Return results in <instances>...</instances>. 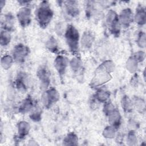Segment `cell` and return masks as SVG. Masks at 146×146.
Returning <instances> with one entry per match:
<instances>
[{
    "label": "cell",
    "mask_w": 146,
    "mask_h": 146,
    "mask_svg": "<svg viewBox=\"0 0 146 146\" xmlns=\"http://www.w3.org/2000/svg\"><path fill=\"white\" fill-rule=\"evenodd\" d=\"M36 20L41 28H46L51 22L54 17V11L50 3L47 1H42L36 9Z\"/></svg>",
    "instance_id": "cell-1"
},
{
    "label": "cell",
    "mask_w": 146,
    "mask_h": 146,
    "mask_svg": "<svg viewBox=\"0 0 146 146\" xmlns=\"http://www.w3.org/2000/svg\"><path fill=\"white\" fill-rule=\"evenodd\" d=\"M64 36L70 51L74 55H78L80 39L78 29L71 24L68 25L66 27Z\"/></svg>",
    "instance_id": "cell-2"
},
{
    "label": "cell",
    "mask_w": 146,
    "mask_h": 146,
    "mask_svg": "<svg viewBox=\"0 0 146 146\" xmlns=\"http://www.w3.org/2000/svg\"><path fill=\"white\" fill-rule=\"evenodd\" d=\"M106 23L110 33L115 37L120 35L121 26L120 23L118 14L113 10H110L106 15Z\"/></svg>",
    "instance_id": "cell-3"
},
{
    "label": "cell",
    "mask_w": 146,
    "mask_h": 146,
    "mask_svg": "<svg viewBox=\"0 0 146 146\" xmlns=\"http://www.w3.org/2000/svg\"><path fill=\"white\" fill-rule=\"evenodd\" d=\"M60 94L55 88H49L43 92L41 96V102L43 106L46 108H50L53 104L59 101Z\"/></svg>",
    "instance_id": "cell-4"
},
{
    "label": "cell",
    "mask_w": 146,
    "mask_h": 146,
    "mask_svg": "<svg viewBox=\"0 0 146 146\" xmlns=\"http://www.w3.org/2000/svg\"><path fill=\"white\" fill-rule=\"evenodd\" d=\"M111 79L112 75L111 73L96 69L94 76L90 82V86L91 88H97L103 86L104 84L110 81Z\"/></svg>",
    "instance_id": "cell-5"
},
{
    "label": "cell",
    "mask_w": 146,
    "mask_h": 146,
    "mask_svg": "<svg viewBox=\"0 0 146 146\" xmlns=\"http://www.w3.org/2000/svg\"><path fill=\"white\" fill-rule=\"evenodd\" d=\"M29 53L30 49L27 46L22 43H19L13 47L11 55L15 62L17 63H23L26 60Z\"/></svg>",
    "instance_id": "cell-6"
},
{
    "label": "cell",
    "mask_w": 146,
    "mask_h": 146,
    "mask_svg": "<svg viewBox=\"0 0 146 146\" xmlns=\"http://www.w3.org/2000/svg\"><path fill=\"white\" fill-rule=\"evenodd\" d=\"M36 76L40 82V88L43 91L49 88L50 84V74L47 67L42 65L38 67L36 71Z\"/></svg>",
    "instance_id": "cell-7"
},
{
    "label": "cell",
    "mask_w": 146,
    "mask_h": 146,
    "mask_svg": "<svg viewBox=\"0 0 146 146\" xmlns=\"http://www.w3.org/2000/svg\"><path fill=\"white\" fill-rule=\"evenodd\" d=\"M17 19L22 27H28L31 22V9L29 6H22L17 13Z\"/></svg>",
    "instance_id": "cell-8"
},
{
    "label": "cell",
    "mask_w": 146,
    "mask_h": 146,
    "mask_svg": "<svg viewBox=\"0 0 146 146\" xmlns=\"http://www.w3.org/2000/svg\"><path fill=\"white\" fill-rule=\"evenodd\" d=\"M118 17L121 28H128L133 22V13L129 7L123 9L118 14Z\"/></svg>",
    "instance_id": "cell-9"
},
{
    "label": "cell",
    "mask_w": 146,
    "mask_h": 146,
    "mask_svg": "<svg viewBox=\"0 0 146 146\" xmlns=\"http://www.w3.org/2000/svg\"><path fill=\"white\" fill-rule=\"evenodd\" d=\"M69 60L63 55H58L54 62V67L60 78L65 74L67 67L69 66Z\"/></svg>",
    "instance_id": "cell-10"
},
{
    "label": "cell",
    "mask_w": 146,
    "mask_h": 146,
    "mask_svg": "<svg viewBox=\"0 0 146 146\" xmlns=\"http://www.w3.org/2000/svg\"><path fill=\"white\" fill-rule=\"evenodd\" d=\"M29 84L30 80L27 74L24 72H19L15 80L17 89L21 92H25L28 90Z\"/></svg>",
    "instance_id": "cell-11"
},
{
    "label": "cell",
    "mask_w": 146,
    "mask_h": 146,
    "mask_svg": "<svg viewBox=\"0 0 146 146\" xmlns=\"http://www.w3.org/2000/svg\"><path fill=\"white\" fill-rule=\"evenodd\" d=\"M15 23V18L13 13L9 12L3 15L1 19L2 29L11 32L14 30Z\"/></svg>",
    "instance_id": "cell-12"
},
{
    "label": "cell",
    "mask_w": 146,
    "mask_h": 146,
    "mask_svg": "<svg viewBox=\"0 0 146 146\" xmlns=\"http://www.w3.org/2000/svg\"><path fill=\"white\" fill-rule=\"evenodd\" d=\"M64 8L68 15L75 18L80 13L78 2L76 1H64L62 2Z\"/></svg>",
    "instance_id": "cell-13"
},
{
    "label": "cell",
    "mask_w": 146,
    "mask_h": 146,
    "mask_svg": "<svg viewBox=\"0 0 146 146\" xmlns=\"http://www.w3.org/2000/svg\"><path fill=\"white\" fill-rule=\"evenodd\" d=\"M36 104L33 98L29 95L21 103L18 107V112L22 114L29 113Z\"/></svg>",
    "instance_id": "cell-14"
},
{
    "label": "cell",
    "mask_w": 146,
    "mask_h": 146,
    "mask_svg": "<svg viewBox=\"0 0 146 146\" xmlns=\"http://www.w3.org/2000/svg\"><path fill=\"white\" fill-rule=\"evenodd\" d=\"M133 22L140 26H144L146 23V11L141 5H139L136 9L133 14Z\"/></svg>",
    "instance_id": "cell-15"
},
{
    "label": "cell",
    "mask_w": 146,
    "mask_h": 146,
    "mask_svg": "<svg viewBox=\"0 0 146 146\" xmlns=\"http://www.w3.org/2000/svg\"><path fill=\"white\" fill-rule=\"evenodd\" d=\"M30 129V125L27 121L23 120L18 122L17 125V139L19 140H22L25 138L29 135Z\"/></svg>",
    "instance_id": "cell-16"
},
{
    "label": "cell",
    "mask_w": 146,
    "mask_h": 146,
    "mask_svg": "<svg viewBox=\"0 0 146 146\" xmlns=\"http://www.w3.org/2000/svg\"><path fill=\"white\" fill-rule=\"evenodd\" d=\"M107 117L110 125L118 130L121 123V115L119 110L115 108Z\"/></svg>",
    "instance_id": "cell-17"
},
{
    "label": "cell",
    "mask_w": 146,
    "mask_h": 146,
    "mask_svg": "<svg viewBox=\"0 0 146 146\" xmlns=\"http://www.w3.org/2000/svg\"><path fill=\"white\" fill-rule=\"evenodd\" d=\"M95 40V36L90 31H85L83 32L80 39V44L82 47L85 49L91 48Z\"/></svg>",
    "instance_id": "cell-18"
},
{
    "label": "cell",
    "mask_w": 146,
    "mask_h": 146,
    "mask_svg": "<svg viewBox=\"0 0 146 146\" xmlns=\"http://www.w3.org/2000/svg\"><path fill=\"white\" fill-rule=\"evenodd\" d=\"M110 95L111 94L110 91L102 86L97 88L96 91L95 92L93 96L99 103H104L109 100Z\"/></svg>",
    "instance_id": "cell-19"
},
{
    "label": "cell",
    "mask_w": 146,
    "mask_h": 146,
    "mask_svg": "<svg viewBox=\"0 0 146 146\" xmlns=\"http://www.w3.org/2000/svg\"><path fill=\"white\" fill-rule=\"evenodd\" d=\"M69 66L72 72L77 74L83 68L82 60L78 55H75L69 61Z\"/></svg>",
    "instance_id": "cell-20"
},
{
    "label": "cell",
    "mask_w": 146,
    "mask_h": 146,
    "mask_svg": "<svg viewBox=\"0 0 146 146\" xmlns=\"http://www.w3.org/2000/svg\"><path fill=\"white\" fill-rule=\"evenodd\" d=\"M134 108L140 113H144L145 111V102L142 98L135 96L132 99Z\"/></svg>",
    "instance_id": "cell-21"
},
{
    "label": "cell",
    "mask_w": 146,
    "mask_h": 146,
    "mask_svg": "<svg viewBox=\"0 0 146 146\" xmlns=\"http://www.w3.org/2000/svg\"><path fill=\"white\" fill-rule=\"evenodd\" d=\"M121 106L122 109L125 113H131L134 110L132 99L126 95L122 96L121 99Z\"/></svg>",
    "instance_id": "cell-22"
},
{
    "label": "cell",
    "mask_w": 146,
    "mask_h": 146,
    "mask_svg": "<svg viewBox=\"0 0 146 146\" xmlns=\"http://www.w3.org/2000/svg\"><path fill=\"white\" fill-rule=\"evenodd\" d=\"M46 48L52 53L57 54L59 52V46L56 39L53 36H51L47 40L45 43Z\"/></svg>",
    "instance_id": "cell-23"
},
{
    "label": "cell",
    "mask_w": 146,
    "mask_h": 146,
    "mask_svg": "<svg viewBox=\"0 0 146 146\" xmlns=\"http://www.w3.org/2000/svg\"><path fill=\"white\" fill-rule=\"evenodd\" d=\"M78 137L74 132H69L64 137L63 144L64 145H76L78 144Z\"/></svg>",
    "instance_id": "cell-24"
},
{
    "label": "cell",
    "mask_w": 146,
    "mask_h": 146,
    "mask_svg": "<svg viewBox=\"0 0 146 146\" xmlns=\"http://www.w3.org/2000/svg\"><path fill=\"white\" fill-rule=\"evenodd\" d=\"M42 110L38 106L35 105L32 110L29 112V117L34 122H39L42 119Z\"/></svg>",
    "instance_id": "cell-25"
},
{
    "label": "cell",
    "mask_w": 146,
    "mask_h": 146,
    "mask_svg": "<svg viewBox=\"0 0 146 146\" xmlns=\"http://www.w3.org/2000/svg\"><path fill=\"white\" fill-rule=\"evenodd\" d=\"M115 68V63L112 60H106L102 62L96 69L111 74L114 71Z\"/></svg>",
    "instance_id": "cell-26"
},
{
    "label": "cell",
    "mask_w": 146,
    "mask_h": 146,
    "mask_svg": "<svg viewBox=\"0 0 146 146\" xmlns=\"http://www.w3.org/2000/svg\"><path fill=\"white\" fill-rule=\"evenodd\" d=\"M125 67L131 74L136 73L139 67V63L131 56H130L126 61Z\"/></svg>",
    "instance_id": "cell-27"
},
{
    "label": "cell",
    "mask_w": 146,
    "mask_h": 146,
    "mask_svg": "<svg viewBox=\"0 0 146 146\" xmlns=\"http://www.w3.org/2000/svg\"><path fill=\"white\" fill-rule=\"evenodd\" d=\"M14 62V59L11 55L5 54L2 56L1 59V67L5 70H7L10 69L13 66Z\"/></svg>",
    "instance_id": "cell-28"
},
{
    "label": "cell",
    "mask_w": 146,
    "mask_h": 146,
    "mask_svg": "<svg viewBox=\"0 0 146 146\" xmlns=\"http://www.w3.org/2000/svg\"><path fill=\"white\" fill-rule=\"evenodd\" d=\"M11 32L2 29L0 34V44L2 46L5 47L9 45L11 42Z\"/></svg>",
    "instance_id": "cell-29"
},
{
    "label": "cell",
    "mask_w": 146,
    "mask_h": 146,
    "mask_svg": "<svg viewBox=\"0 0 146 146\" xmlns=\"http://www.w3.org/2000/svg\"><path fill=\"white\" fill-rule=\"evenodd\" d=\"M117 129L116 128L111 125H109L104 128L102 135L106 139H113L115 137V136L117 133Z\"/></svg>",
    "instance_id": "cell-30"
},
{
    "label": "cell",
    "mask_w": 146,
    "mask_h": 146,
    "mask_svg": "<svg viewBox=\"0 0 146 146\" xmlns=\"http://www.w3.org/2000/svg\"><path fill=\"white\" fill-rule=\"evenodd\" d=\"M126 142L128 145H136L137 144L138 139L135 130H130L129 131L127 136Z\"/></svg>",
    "instance_id": "cell-31"
},
{
    "label": "cell",
    "mask_w": 146,
    "mask_h": 146,
    "mask_svg": "<svg viewBox=\"0 0 146 146\" xmlns=\"http://www.w3.org/2000/svg\"><path fill=\"white\" fill-rule=\"evenodd\" d=\"M136 43H137V46L141 48L145 47L146 35L144 31H140L137 34V38H136Z\"/></svg>",
    "instance_id": "cell-32"
},
{
    "label": "cell",
    "mask_w": 146,
    "mask_h": 146,
    "mask_svg": "<svg viewBox=\"0 0 146 146\" xmlns=\"http://www.w3.org/2000/svg\"><path fill=\"white\" fill-rule=\"evenodd\" d=\"M115 108V107L113 105V104L111 102L108 100L107 102L104 103V106L103 107V112L104 114L106 116H107L113 110H114Z\"/></svg>",
    "instance_id": "cell-33"
},
{
    "label": "cell",
    "mask_w": 146,
    "mask_h": 146,
    "mask_svg": "<svg viewBox=\"0 0 146 146\" xmlns=\"http://www.w3.org/2000/svg\"><path fill=\"white\" fill-rule=\"evenodd\" d=\"M139 63L143 62L145 58V54L143 51L140 50L134 52L131 55Z\"/></svg>",
    "instance_id": "cell-34"
},
{
    "label": "cell",
    "mask_w": 146,
    "mask_h": 146,
    "mask_svg": "<svg viewBox=\"0 0 146 146\" xmlns=\"http://www.w3.org/2000/svg\"><path fill=\"white\" fill-rule=\"evenodd\" d=\"M66 29H64V25L63 24L62 22L57 23L54 27V30L55 31V33L58 35H64Z\"/></svg>",
    "instance_id": "cell-35"
},
{
    "label": "cell",
    "mask_w": 146,
    "mask_h": 146,
    "mask_svg": "<svg viewBox=\"0 0 146 146\" xmlns=\"http://www.w3.org/2000/svg\"><path fill=\"white\" fill-rule=\"evenodd\" d=\"M139 83V76L136 73L133 74V75L132 76V78L130 80V84L133 87H137Z\"/></svg>",
    "instance_id": "cell-36"
},
{
    "label": "cell",
    "mask_w": 146,
    "mask_h": 146,
    "mask_svg": "<svg viewBox=\"0 0 146 146\" xmlns=\"http://www.w3.org/2000/svg\"><path fill=\"white\" fill-rule=\"evenodd\" d=\"M137 123L136 121H135V120H132L129 121V127L131 128V129L130 130H135L134 128H136L137 127Z\"/></svg>",
    "instance_id": "cell-37"
},
{
    "label": "cell",
    "mask_w": 146,
    "mask_h": 146,
    "mask_svg": "<svg viewBox=\"0 0 146 146\" xmlns=\"http://www.w3.org/2000/svg\"><path fill=\"white\" fill-rule=\"evenodd\" d=\"M5 3H6V1H3V0H1V1L0 5H1V10L3 9V6L5 5Z\"/></svg>",
    "instance_id": "cell-38"
}]
</instances>
